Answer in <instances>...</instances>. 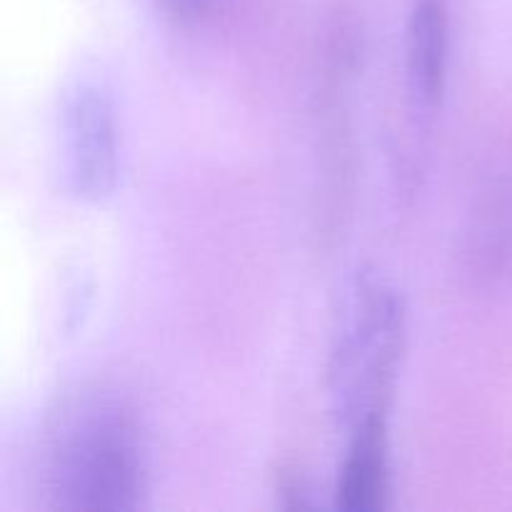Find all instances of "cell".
Here are the masks:
<instances>
[{
  "instance_id": "6da1fadb",
  "label": "cell",
  "mask_w": 512,
  "mask_h": 512,
  "mask_svg": "<svg viewBox=\"0 0 512 512\" xmlns=\"http://www.w3.org/2000/svg\"><path fill=\"white\" fill-rule=\"evenodd\" d=\"M35 498L60 512H130L150 490V445L143 415L110 383L65 390L40 425Z\"/></svg>"
},
{
  "instance_id": "7a4b0ae2",
  "label": "cell",
  "mask_w": 512,
  "mask_h": 512,
  "mask_svg": "<svg viewBox=\"0 0 512 512\" xmlns=\"http://www.w3.org/2000/svg\"><path fill=\"white\" fill-rule=\"evenodd\" d=\"M408 343V310L393 285L358 275L345 298L328 363L335 413L345 428L390 415Z\"/></svg>"
},
{
  "instance_id": "3957f363",
  "label": "cell",
  "mask_w": 512,
  "mask_h": 512,
  "mask_svg": "<svg viewBox=\"0 0 512 512\" xmlns=\"http://www.w3.org/2000/svg\"><path fill=\"white\" fill-rule=\"evenodd\" d=\"M60 165L68 193L83 203H103L118 188V110L113 93L98 80L78 78L63 93Z\"/></svg>"
},
{
  "instance_id": "277c9868",
  "label": "cell",
  "mask_w": 512,
  "mask_h": 512,
  "mask_svg": "<svg viewBox=\"0 0 512 512\" xmlns=\"http://www.w3.org/2000/svg\"><path fill=\"white\" fill-rule=\"evenodd\" d=\"M465 268L485 283L512 275V148L498 160L465 225Z\"/></svg>"
},
{
  "instance_id": "5b68a950",
  "label": "cell",
  "mask_w": 512,
  "mask_h": 512,
  "mask_svg": "<svg viewBox=\"0 0 512 512\" xmlns=\"http://www.w3.org/2000/svg\"><path fill=\"white\" fill-rule=\"evenodd\" d=\"M348 430V448L335 485V505L345 512L385 510L393 495L390 415H370Z\"/></svg>"
},
{
  "instance_id": "8992f818",
  "label": "cell",
  "mask_w": 512,
  "mask_h": 512,
  "mask_svg": "<svg viewBox=\"0 0 512 512\" xmlns=\"http://www.w3.org/2000/svg\"><path fill=\"white\" fill-rule=\"evenodd\" d=\"M405 58L410 90L420 108L443 105L450 70V0H413Z\"/></svg>"
},
{
  "instance_id": "52a82bcc",
  "label": "cell",
  "mask_w": 512,
  "mask_h": 512,
  "mask_svg": "<svg viewBox=\"0 0 512 512\" xmlns=\"http://www.w3.org/2000/svg\"><path fill=\"white\" fill-rule=\"evenodd\" d=\"M168 23L183 30H205L228 13L233 0H153Z\"/></svg>"
},
{
  "instance_id": "ba28073f",
  "label": "cell",
  "mask_w": 512,
  "mask_h": 512,
  "mask_svg": "<svg viewBox=\"0 0 512 512\" xmlns=\"http://www.w3.org/2000/svg\"><path fill=\"white\" fill-rule=\"evenodd\" d=\"M273 493L278 503L288 510L308 508L313 503L308 473L295 460H280L273 470Z\"/></svg>"
}]
</instances>
